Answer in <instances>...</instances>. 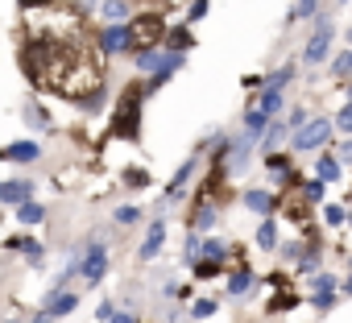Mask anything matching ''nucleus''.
Masks as SVG:
<instances>
[{
	"mask_svg": "<svg viewBox=\"0 0 352 323\" xmlns=\"http://www.w3.org/2000/svg\"><path fill=\"white\" fill-rule=\"evenodd\" d=\"M166 34V21L157 13H145V17H133L129 21V50H153Z\"/></svg>",
	"mask_w": 352,
	"mask_h": 323,
	"instance_id": "obj_1",
	"label": "nucleus"
},
{
	"mask_svg": "<svg viewBox=\"0 0 352 323\" xmlns=\"http://www.w3.org/2000/svg\"><path fill=\"white\" fill-rule=\"evenodd\" d=\"M137 120H141V91H124V100H120V108H116V120H112V137L133 141L137 129H141Z\"/></svg>",
	"mask_w": 352,
	"mask_h": 323,
	"instance_id": "obj_2",
	"label": "nucleus"
},
{
	"mask_svg": "<svg viewBox=\"0 0 352 323\" xmlns=\"http://www.w3.org/2000/svg\"><path fill=\"white\" fill-rule=\"evenodd\" d=\"M327 133H331V124H327V120H307V124H298L294 145H298V149H315V145H323V141H327Z\"/></svg>",
	"mask_w": 352,
	"mask_h": 323,
	"instance_id": "obj_3",
	"label": "nucleus"
},
{
	"mask_svg": "<svg viewBox=\"0 0 352 323\" xmlns=\"http://www.w3.org/2000/svg\"><path fill=\"white\" fill-rule=\"evenodd\" d=\"M104 269H108V253H104V249H91L87 261H83V278H87V282H100Z\"/></svg>",
	"mask_w": 352,
	"mask_h": 323,
	"instance_id": "obj_4",
	"label": "nucleus"
},
{
	"mask_svg": "<svg viewBox=\"0 0 352 323\" xmlns=\"http://www.w3.org/2000/svg\"><path fill=\"white\" fill-rule=\"evenodd\" d=\"M327 38H331V30H327V25H319V30H315V38L307 42V63H319V58L327 54Z\"/></svg>",
	"mask_w": 352,
	"mask_h": 323,
	"instance_id": "obj_5",
	"label": "nucleus"
},
{
	"mask_svg": "<svg viewBox=\"0 0 352 323\" xmlns=\"http://www.w3.org/2000/svg\"><path fill=\"white\" fill-rule=\"evenodd\" d=\"M162 236H166V224H162V220H153V228H149V236H145V245H141V257H145V261H149V257H157Z\"/></svg>",
	"mask_w": 352,
	"mask_h": 323,
	"instance_id": "obj_6",
	"label": "nucleus"
},
{
	"mask_svg": "<svg viewBox=\"0 0 352 323\" xmlns=\"http://www.w3.org/2000/svg\"><path fill=\"white\" fill-rule=\"evenodd\" d=\"M5 157H9V162H34V157H38V145H34V141H13V145L5 149Z\"/></svg>",
	"mask_w": 352,
	"mask_h": 323,
	"instance_id": "obj_7",
	"label": "nucleus"
},
{
	"mask_svg": "<svg viewBox=\"0 0 352 323\" xmlns=\"http://www.w3.org/2000/svg\"><path fill=\"white\" fill-rule=\"evenodd\" d=\"M30 191H34L30 183H5V199L9 203H30Z\"/></svg>",
	"mask_w": 352,
	"mask_h": 323,
	"instance_id": "obj_8",
	"label": "nucleus"
},
{
	"mask_svg": "<svg viewBox=\"0 0 352 323\" xmlns=\"http://www.w3.org/2000/svg\"><path fill=\"white\" fill-rule=\"evenodd\" d=\"M120 46H129V30H108V34H104V50L116 54Z\"/></svg>",
	"mask_w": 352,
	"mask_h": 323,
	"instance_id": "obj_9",
	"label": "nucleus"
},
{
	"mask_svg": "<svg viewBox=\"0 0 352 323\" xmlns=\"http://www.w3.org/2000/svg\"><path fill=\"white\" fill-rule=\"evenodd\" d=\"M245 129H249V137H257V133L265 129V108H253V112L245 116Z\"/></svg>",
	"mask_w": 352,
	"mask_h": 323,
	"instance_id": "obj_10",
	"label": "nucleus"
},
{
	"mask_svg": "<svg viewBox=\"0 0 352 323\" xmlns=\"http://www.w3.org/2000/svg\"><path fill=\"white\" fill-rule=\"evenodd\" d=\"M17 220L21 224H38L42 220V208L38 203H17Z\"/></svg>",
	"mask_w": 352,
	"mask_h": 323,
	"instance_id": "obj_11",
	"label": "nucleus"
},
{
	"mask_svg": "<svg viewBox=\"0 0 352 323\" xmlns=\"http://www.w3.org/2000/svg\"><path fill=\"white\" fill-rule=\"evenodd\" d=\"M67 311H75V294H58V298H50V315H67Z\"/></svg>",
	"mask_w": 352,
	"mask_h": 323,
	"instance_id": "obj_12",
	"label": "nucleus"
},
{
	"mask_svg": "<svg viewBox=\"0 0 352 323\" xmlns=\"http://www.w3.org/2000/svg\"><path fill=\"white\" fill-rule=\"evenodd\" d=\"M245 203H249L253 212H270V195H261V191H249V195H245Z\"/></svg>",
	"mask_w": 352,
	"mask_h": 323,
	"instance_id": "obj_13",
	"label": "nucleus"
},
{
	"mask_svg": "<svg viewBox=\"0 0 352 323\" xmlns=\"http://www.w3.org/2000/svg\"><path fill=\"white\" fill-rule=\"evenodd\" d=\"M274 241H278V232H274V224L265 220V224H261V232H257V245H261V249H274Z\"/></svg>",
	"mask_w": 352,
	"mask_h": 323,
	"instance_id": "obj_14",
	"label": "nucleus"
},
{
	"mask_svg": "<svg viewBox=\"0 0 352 323\" xmlns=\"http://www.w3.org/2000/svg\"><path fill=\"white\" fill-rule=\"evenodd\" d=\"M124 13H129L124 0H108V5H104V17H112V21H116V17H124Z\"/></svg>",
	"mask_w": 352,
	"mask_h": 323,
	"instance_id": "obj_15",
	"label": "nucleus"
},
{
	"mask_svg": "<svg viewBox=\"0 0 352 323\" xmlns=\"http://www.w3.org/2000/svg\"><path fill=\"white\" fill-rule=\"evenodd\" d=\"M232 294H245L249 290V269H241V274H232V286H228Z\"/></svg>",
	"mask_w": 352,
	"mask_h": 323,
	"instance_id": "obj_16",
	"label": "nucleus"
},
{
	"mask_svg": "<svg viewBox=\"0 0 352 323\" xmlns=\"http://www.w3.org/2000/svg\"><path fill=\"white\" fill-rule=\"evenodd\" d=\"M170 46H174V50H183V46H191V34H187V30H174V34H170Z\"/></svg>",
	"mask_w": 352,
	"mask_h": 323,
	"instance_id": "obj_17",
	"label": "nucleus"
},
{
	"mask_svg": "<svg viewBox=\"0 0 352 323\" xmlns=\"http://www.w3.org/2000/svg\"><path fill=\"white\" fill-rule=\"evenodd\" d=\"M336 175H340V166H336L331 157H323V162H319V179H336Z\"/></svg>",
	"mask_w": 352,
	"mask_h": 323,
	"instance_id": "obj_18",
	"label": "nucleus"
},
{
	"mask_svg": "<svg viewBox=\"0 0 352 323\" xmlns=\"http://www.w3.org/2000/svg\"><path fill=\"white\" fill-rule=\"evenodd\" d=\"M195 224H199V228H212V224H216V212H212V208H199Z\"/></svg>",
	"mask_w": 352,
	"mask_h": 323,
	"instance_id": "obj_19",
	"label": "nucleus"
},
{
	"mask_svg": "<svg viewBox=\"0 0 352 323\" xmlns=\"http://www.w3.org/2000/svg\"><path fill=\"white\" fill-rule=\"evenodd\" d=\"M278 104H282V96H278V91H265V100H261V108H265V112H278Z\"/></svg>",
	"mask_w": 352,
	"mask_h": 323,
	"instance_id": "obj_20",
	"label": "nucleus"
},
{
	"mask_svg": "<svg viewBox=\"0 0 352 323\" xmlns=\"http://www.w3.org/2000/svg\"><path fill=\"white\" fill-rule=\"evenodd\" d=\"M204 253H208V261H216V265H220V261H224V245H216V241H212V245H208V249H204Z\"/></svg>",
	"mask_w": 352,
	"mask_h": 323,
	"instance_id": "obj_21",
	"label": "nucleus"
},
{
	"mask_svg": "<svg viewBox=\"0 0 352 323\" xmlns=\"http://www.w3.org/2000/svg\"><path fill=\"white\" fill-rule=\"evenodd\" d=\"M21 253H25V257H30V261H38V257H42V249H38V245H34V241H21Z\"/></svg>",
	"mask_w": 352,
	"mask_h": 323,
	"instance_id": "obj_22",
	"label": "nucleus"
},
{
	"mask_svg": "<svg viewBox=\"0 0 352 323\" xmlns=\"http://www.w3.org/2000/svg\"><path fill=\"white\" fill-rule=\"evenodd\" d=\"M116 220H120V224H133V220H137V208H120Z\"/></svg>",
	"mask_w": 352,
	"mask_h": 323,
	"instance_id": "obj_23",
	"label": "nucleus"
},
{
	"mask_svg": "<svg viewBox=\"0 0 352 323\" xmlns=\"http://www.w3.org/2000/svg\"><path fill=\"white\" fill-rule=\"evenodd\" d=\"M336 71H340V75H348V71H352V50H348V54H340V63H336Z\"/></svg>",
	"mask_w": 352,
	"mask_h": 323,
	"instance_id": "obj_24",
	"label": "nucleus"
},
{
	"mask_svg": "<svg viewBox=\"0 0 352 323\" xmlns=\"http://www.w3.org/2000/svg\"><path fill=\"white\" fill-rule=\"evenodd\" d=\"M311 13H315V5H311V0H302V5L294 9V17H311Z\"/></svg>",
	"mask_w": 352,
	"mask_h": 323,
	"instance_id": "obj_25",
	"label": "nucleus"
},
{
	"mask_svg": "<svg viewBox=\"0 0 352 323\" xmlns=\"http://www.w3.org/2000/svg\"><path fill=\"white\" fill-rule=\"evenodd\" d=\"M30 116H34V124H38V129H46V112H42V108H30Z\"/></svg>",
	"mask_w": 352,
	"mask_h": 323,
	"instance_id": "obj_26",
	"label": "nucleus"
},
{
	"mask_svg": "<svg viewBox=\"0 0 352 323\" xmlns=\"http://www.w3.org/2000/svg\"><path fill=\"white\" fill-rule=\"evenodd\" d=\"M124 179H129V183H133V187H145V175H141V170H129V175H124Z\"/></svg>",
	"mask_w": 352,
	"mask_h": 323,
	"instance_id": "obj_27",
	"label": "nucleus"
},
{
	"mask_svg": "<svg viewBox=\"0 0 352 323\" xmlns=\"http://www.w3.org/2000/svg\"><path fill=\"white\" fill-rule=\"evenodd\" d=\"M340 129H352V104H348V108L340 112Z\"/></svg>",
	"mask_w": 352,
	"mask_h": 323,
	"instance_id": "obj_28",
	"label": "nucleus"
},
{
	"mask_svg": "<svg viewBox=\"0 0 352 323\" xmlns=\"http://www.w3.org/2000/svg\"><path fill=\"white\" fill-rule=\"evenodd\" d=\"M112 323H129V315H116V319H112Z\"/></svg>",
	"mask_w": 352,
	"mask_h": 323,
	"instance_id": "obj_29",
	"label": "nucleus"
},
{
	"mask_svg": "<svg viewBox=\"0 0 352 323\" xmlns=\"http://www.w3.org/2000/svg\"><path fill=\"white\" fill-rule=\"evenodd\" d=\"M21 5H30V9H34V5H42V0H21Z\"/></svg>",
	"mask_w": 352,
	"mask_h": 323,
	"instance_id": "obj_30",
	"label": "nucleus"
},
{
	"mask_svg": "<svg viewBox=\"0 0 352 323\" xmlns=\"http://www.w3.org/2000/svg\"><path fill=\"white\" fill-rule=\"evenodd\" d=\"M0 199H5V183H0Z\"/></svg>",
	"mask_w": 352,
	"mask_h": 323,
	"instance_id": "obj_31",
	"label": "nucleus"
}]
</instances>
